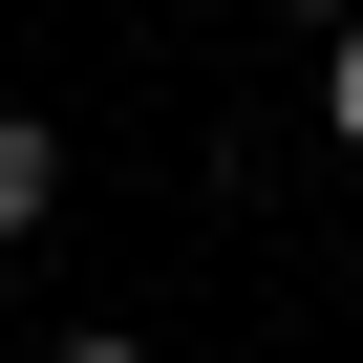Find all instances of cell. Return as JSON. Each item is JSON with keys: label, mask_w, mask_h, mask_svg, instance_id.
Here are the masks:
<instances>
[{"label": "cell", "mask_w": 363, "mask_h": 363, "mask_svg": "<svg viewBox=\"0 0 363 363\" xmlns=\"http://www.w3.org/2000/svg\"><path fill=\"white\" fill-rule=\"evenodd\" d=\"M43 214H65V128H43V107H0V235H43Z\"/></svg>", "instance_id": "6da1fadb"}, {"label": "cell", "mask_w": 363, "mask_h": 363, "mask_svg": "<svg viewBox=\"0 0 363 363\" xmlns=\"http://www.w3.org/2000/svg\"><path fill=\"white\" fill-rule=\"evenodd\" d=\"M320 128H342V150H363V22H342V65H320Z\"/></svg>", "instance_id": "7a4b0ae2"}, {"label": "cell", "mask_w": 363, "mask_h": 363, "mask_svg": "<svg viewBox=\"0 0 363 363\" xmlns=\"http://www.w3.org/2000/svg\"><path fill=\"white\" fill-rule=\"evenodd\" d=\"M43 363H150V342H128V320H65V342H43Z\"/></svg>", "instance_id": "3957f363"}, {"label": "cell", "mask_w": 363, "mask_h": 363, "mask_svg": "<svg viewBox=\"0 0 363 363\" xmlns=\"http://www.w3.org/2000/svg\"><path fill=\"white\" fill-rule=\"evenodd\" d=\"M278 22H363V0H278Z\"/></svg>", "instance_id": "277c9868"}]
</instances>
